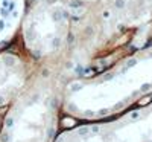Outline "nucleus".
I'll return each mask as SVG.
<instances>
[{"label":"nucleus","instance_id":"obj_1","mask_svg":"<svg viewBox=\"0 0 152 142\" xmlns=\"http://www.w3.org/2000/svg\"><path fill=\"white\" fill-rule=\"evenodd\" d=\"M76 20L62 0H28L17 41L32 61H55L72 54Z\"/></svg>","mask_w":152,"mask_h":142},{"label":"nucleus","instance_id":"obj_2","mask_svg":"<svg viewBox=\"0 0 152 142\" xmlns=\"http://www.w3.org/2000/svg\"><path fill=\"white\" fill-rule=\"evenodd\" d=\"M28 0H0V49L17 40Z\"/></svg>","mask_w":152,"mask_h":142},{"label":"nucleus","instance_id":"obj_3","mask_svg":"<svg viewBox=\"0 0 152 142\" xmlns=\"http://www.w3.org/2000/svg\"><path fill=\"white\" fill-rule=\"evenodd\" d=\"M62 2L72 11L73 17L78 21H81L84 18L94 16L96 12L102 11L108 0H62Z\"/></svg>","mask_w":152,"mask_h":142}]
</instances>
